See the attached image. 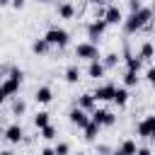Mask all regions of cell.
Masks as SVG:
<instances>
[{
    "label": "cell",
    "instance_id": "1",
    "mask_svg": "<svg viewBox=\"0 0 155 155\" xmlns=\"http://www.w3.org/2000/svg\"><path fill=\"white\" fill-rule=\"evenodd\" d=\"M150 17H153V10H150V7H143L140 12L128 15V17L124 19V29H126V34H136L138 29H143V27L150 22Z\"/></svg>",
    "mask_w": 155,
    "mask_h": 155
},
{
    "label": "cell",
    "instance_id": "2",
    "mask_svg": "<svg viewBox=\"0 0 155 155\" xmlns=\"http://www.w3.org/2000/svg\"><path fill=\"white\" fill-rule=\"evenodd\" d=\"M19 82H22V70H17V68H12L10 70V75L5 78V82H2V87H0V97L2 99H7V97H12L17 90H19Z\"/></svg>",
    "mask_w": 155,
    "mask_h": 155
},
{
    "label": "cell",
    "instance_id": "3",
    "mask_svg": "<svg viewBox=\"0 0 155 155\" xmlns=\"http://www.w3.org/2000/svg\"><path fill=\"white\" fill-rule=\"evenodd\" d=\"M75 58H85V61H99V51H97V44L92 41H82L75 46Z\"/></svg>",
    "mask_w": 155,
    "mask_h": 155
},
{
    "label": "cell",
    "instance_id": "4",
    "mask_svg": "<svg viewBox=\"0 0 155 155\" xmlns=\"http://www.w3.org/2000/svg\"><path fill=\"white\" fill-rule=\"evenodd\" d=\"M51 46H68V41H70V34L65 31V29H61V27H51L48 31H46V36H44Z\"/></svg>",
    "mask_w": 155,
    "mask_h": 155
},
{
    "label": "cell",
    "instance_id": "5",
    "mask_svg": "<svg viewBox=\"0 0 155 155\" xmlns=\"http://www.w3.org/2000/svg\"><path fill=\"white\" fill-rule=\"evenodd\" d=\"M68 119H70V124H75L78 128H87V126H90V121H92V116H87V111H85V109H80V107L70 109Z\"/></svg>",
    "mask_w": 155,
    "mask_h": 155
},
{
    "label": "cell",
    "instance_id": "6",
    "mask_svg": "<svg viewBox=\"0 0 155 155\" xmlns=\"http://www.w3.org/2000/svg\"><path fill=\"white\" fill-rule=\"evenodd\" d=\"M92 121L99 124V126H114V124H116V116H114L109 109H94V111H92Z\"/></svg>",
    "mask_w": 155,
    "mask_h": 155
},
{
    "label": "cell",
    "instance_id": "7",
    "mask_svg": "<svg viewBox=\"0 0 155 155\" xmlns=\"http://www.w3.org/2000/svg\"><path fill=\"white\" fill-rule=\"evenodd\" d=\"M136 131H138V136L153 138V140H155V116H145V119L136 126Z\"/></svg>",
    "mask_w": 155,
    "mask_h": 155
},
{
    "label": "cell",
    "instance_id": "8",
    "mask_svg": "<svg viewBox=\"0 0 155 155\" xmlns=\"http://www.w3.org/2000/svg\"><path fill=\"white\" fill-rule=\"evenodd\" d=\"M104 29H107V22H104V19H94V22H90V24H87V36H90V41L97 44V39L104 34Z\"/></svg>",
    "mask_w": 155,
    "mask_h": 155
},
{
    "label": "cell",
    "instance_id": "9",
    "mask_svg": "<svg viewBox=\"0 0 155 155\" xmlns=\"http://www.w3.org/2000/svg\"><path fill=\"white\" fill-rule=\"evenodd\" d=\"M107 24H121L124 22V15H121V10L116 7V5H109L107 10H104V17H102Z\"/></svg>",
    "mask_w": 155,
    "mask_h": 155
},
{
    "label": "cell",
    "instance_id": "10",
    "mask_svg": "<svg viewBox=\"0 0 155 155\" xmlns=\"http://www.w3.org/2000/svg\"><path fill=\"white\" fill-rule=\"evenodd\" d=\"M114 92H116L114 85H102V87H97L92 94H94V99H99V102H114Z\"/></svg>",
    "mask_w": 155,
    "mask_h": 155
},
{
    "label": "cell",
    "instance_id": "11",
    "mask_svg": "<svg viewBox=\"0 0 155 155\" xmlns=\"http://www.w3.org/2000/svg\"><path fill=\"white\" fill-rule=\"evenodd\" d=\"M22 136H24V131H22L19 124H10V126L5 128V140H7V143H19Z\"/></svg>",
    "mask_w": 155,
    "mask_h": 155
},
{
    "label": "cell",
    "instance_id": "12",
    "mask_svg": "<svg viewBox=\"0 0 155 155\" xmlns=\"http://www.w3.org/2000/svg\"><path fill=\"white\" fill-rule=\"evenodd\" d=\"M94 104H97V99H94V94H90V92H85V94L78 97V107L85 109V111H94Z\"/></svg>",
    "mask_w": 155,
    "mask_h": 155
},
{
    "label": "cell",
    "instance_id": "13",
    "mask_svg": "<svg viewBox=\"0 0 155 155\" xmlns=\"http://www.w3.org/2000/svg\"><path fill=\"white\" fill-rule=\"evenodd\" d=\"M34 99H36L39 104H48V102L53 99V92H51V87H46V85H44V87H39V90L34 92Z\"/></svg>",
    "mask_w": 155,
    "mask_h": 155
},
{
    "label": "cell",
    "instance_id": "14",
    "mask_svg": "<svg viewBox=\"0 0 155 155\" xmlns=\"http://www.w3.org/2000/svg\"><path fill=\"white\" fill-rule=\"evenodd\" d=\"M104 70H107V65H104L102 61H92V63H90V68H87V75L97 80V78H102V75H104Z\"/></svg>",
    "mask_w": 155,
    "mask_h": 155
},
{
    "label": "cell",
    "instance_id": "15",
    "mask_svg": "<svg viewBox=\"0 0 155 155\" xmlns=\"http://www.w3.org/2000/svg\"><path fill=\"white\" fill-rule=\"evenodd\" d=\"M73 15H75V7H73L70 2H61V5H58V17H63V19H73Z\"/></svg>",
    "mask_w": 155,
    "mask_h": 155
},
{
    "label": "cell",
    "instance_id": "16",
    "mask_svg": "<svg viewBox=\"0 0 155 155\" xmlns=\"http://www.w3.org/2000/svg\"><path fill=\"white\" fill-rule=\"evenodd\" d=\"M153 56H155V48H153L150 41H145V44L140 46V51H138V58H140V61H150Z\"/></svg>",
    "mask_w": 155,
    "mask_h": 155
},
{
    "label": "cell",
    "instance_id": "17",
    "mask_svg": "<svg viewBox=\"0 0 155 155\" xmlns=\"http://www.w3.org/2000/svg\"><path fill=\"white\" fill-rule=\"evenodd\" d=\"M114 102H116L119 107H124V104L128 102V90H126V87H116V92H114Z\"/></svg>",
    "mask_w": 155,
    "mask_h": 155
},
{
    "label": "cell",
    "instance_id": "18",
    "mask_svg": "<svg viewBox=\"0 0 155 155\" xmlns=\"http://www.w3.org/2000/svg\"><path fill=\"white\" fill-rule=\"evenodd\" d=\"M34 126L41 131V128H46V126H51L48 124V111H39L36 116H34Z\"/></svg>",
    "mask_w": 155,
    "mask_h": 155
},
{
    "label": "cell",
    "instance_id": "19",
    "mask_svg": "<svg viewBox=\"0 0 155 155\" xmlns=\"http://www.w3.org/2000/svg\"><path fill=\"white\" fill-rule=\"evenodd\" d=\"M48 48H51V44H48L46 39H36V41L31 44V51H34V53H46Z\"/></svg>",
    "mask_w": 155,
    "mask_h": 155
},
{
    "label": "cell",
    "instance_id": "20",
    "mask_svg": "<svg viewBox=\"0 0 155 155\" xmlns=\"http://www.w3.org/2000/svg\"><path fill=\"white\" fill-rule=\"evenodd\" d=\"M140 58L138 56H131V53H126V70H136L138 73V68H140Z\"/></svg>",
    "mask_w": 155,
    "mask_h": 155
},
{
    "label": "cell",
    "instance_id": "21",
    "mask_svg": "<svg viewBox=\"0 0 155 155\" xmlns=\"http://www.w3.org/2000/svg\"><path fill=\"white\" fill-rule=\"evenodd\" d=\"M121 150H124L126 155H136V153H138V145H136L133 138H126V140L121 143Z\"/></svg>",
    "mask_w": 155,
    "mask_h": 155
},
{
    "label": "cell",
    "instance_id": "22",
    "mask_svg": "<svg viewBox=\"0 0 155 155\" xmlns=\"http://www.w3.org/2000/svg\"><path fill=\"white\" fill-rule=\"evenodd\" d=\"M65 80H68L70 85L78 82V80H80V68H78V65H70V68L65 70Z\"/></svg>",
    "mask_w": 155,
    "mask_h": 155
},
{
    "label": "cell",
    "instance_id": "23",
    "mask_svg": "<svg viewBox=\"0 0 155 155\" xmlns=\"http://www.w3.org/2000/svg\"><path fill=\"white\" fill-rule=\"evenodd\" d=\"M99 128H102L99 124H94V121H90V126L85 128V138H87V140H94V138H97V133H99Z\"/></svg>",
    "mask_w": 155,
    "mask_h": 155
},
{
    "label": "cell",
    "instance_id": "24",
    "mask_svg": "<svg viewBox=\"0 0 155 155\" xmlns=\"http://www.w3.org/2000/svg\"><path fill=\"white\" fill-rule=\"evenodd\" d=\"M124 85H126V87L138 85V73H136V70H126V75H124Z\"/></svg>",
    "mask_w": 155,
    "mask_h": 155
},
{
    "label": "cell",
    "instance_id": "25",
    "mask_svg": "<svg viewBox=\"0 0 155 155\" xmlns=\"http://www.w3.org/2000/svg\"><path fill=\"white\" fill-rule=\"evenodd\" d=\"M41 138H46V140L56 138V128H53V126H46V128H41Z\"/></svg>",
    "mask_w": 155,
    "mask_h": 155
},
{
    "label": "cell",
    "instance_id": "26",
    "mask_svg": "<svg viewBox=\"0 0 155 155\" xmlns=\"http://www.w3.org/2000/svg\"><path fill=\"white\" fill-rule=\"evenodd\" d=\"M53 150H56V155H68V153H70V145H68V143H56Z\"/></svg>",
    "mask_w": 155,
    "mask_h": 155
},
{
    "label": "cell",
    "instance_id": "27",
    "mask_svg": "<svg viewBox=\"0 0 155 155\" xmlns=\"http://www.w3.org/2000/svg\"><path fill=\"white\" fill-rule=\"evenodd\" d=\"M24 109H27V104H24V102H22V99H17V102H15V104H12V111H15V114H17V116H19V114H24Z\"/></svg>",
    "mask_w": 155,
    "mask_h": 155
},
{
    "label": "cell",
    "instance_id": "28",
    "mask_svg": "<svg viewBox=\"0 0 155 155\" xmlns=\"http://www.w3.org/2000/svg\"><path fill=\"white\" fill-rule=\"evenodd\" d=\"M128 10H131V15L133 12H140L143 10V2L140 0H128Z\"/></svg>",
    "mask_w": 155,
    "mask_h": 155
},
{
    "label": "cell",
    "instance_id": "29",
    "mask_svg": "<svg viewBox=\"0 0 155 155\" xmlns=\"http://www.w3.org/2000/svg\"><path fill=\"white\" fill-rule=\"evenodd\" d=\"M116 61H119V56H116V53H109V56L104 58V65H107V68H114Z\"/></svg>",
    "mask_w": 155,
    "mask_h": 155
},
{
    "label": "cell",
    "instance_id": "30",
    "mask_svg": "<svg viewBox=\"0 0 155 155\" xmlns=\"http://www.w3.org/2000/svg\"><path fill=\"white\" fill-rule=\"evenodd\" d=\"M145 78H148V82H150V87H155V65H153V68H148V73H145Z\"/></svg>",
    "mask_w": 155,
    "mask_h": 155
},
{
    "label": "cell",
    "instance_id": "31",
    "mask_svg": "<svg viewBox=\"0 0 155 155\" xmlns=\"http://www.w3.org/2000/svg\"><path fill=\"white\" fill-rule=\"evenodd\" d=\"M41 155H56V150H53V148H44V150H41Z\"/></svg>",
    "mask_w": 155,
    "mask_h": 155
},
{
    "label": "cell",
    "instance_id": "32",
    "mask_svg": "<svg viewBox=\"0 0 155 155\" xmlns=\"http://www.w3.org/2000/svg\"><path fill=\"white\" fill-rule=\"evenodd\" d=\"M136 155H153V153H150L148 148H138V153H136Z\"/></svg>",
    "mask_w": 155,
    "mask_h": 155
},
{
    "label": "cell",
    "instance_id": "33",
    "mask_svg": "<svg viewBox=\"0 0 155 155\" xmlns=\"http://www.w3.org/2000/svg\"><path fill=\"white\" fill-rule=\"evenodd\" d=\"M111 155H126V153H124L121 148H116V150H111Z\"/></svg>",
    "mask_w": 155,
    "mask_h": 155
},
{
    "label": "cell",
    "instance_id": "34",
    "mask_svg": "<svg viewBox=\"0 0 155 155\" xmlns=\"http://www.w3.org/2000/svg\"><path fill=\"white\" fill-rule=\"evenodd\" d=\"M12 5H15V7H22V5H24V0H12Z\"/></svg>",
    "mask_w": 155,
    "mask_h": 155
},
{
    "label": "cell",
    "instance_id": "35",
    "mask_svg": "<svg viewBox=\"0 0 155 155\" xmlns=\"http://www.w3.org/2000/svg\"><path fill=\"white\" fill-rule=\"evenodd\" d=\"M0 155H12V153H10V150H2V153H0Z\"/></svg>",
    "mask_w": 155,
    "mask_h": 155
},
{
    "label": "cell",
    "instance_id": "36",
    "mask_svg": "<svg viewBox=\"0 0 155 155\" xmlns=\"http://www.w3.org/2000/svg\"><path fill=\"white\" fill-rule=\"evenodd\" d=\"M7 2H10V0H0V5H7Z\"/></svg>",
    "mask_w": 155,
    "mask_h": 155
}]
</instances>
